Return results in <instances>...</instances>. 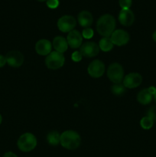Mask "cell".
I'll use <instances>...</instances> for the list:
<instances>
[{
	"label": "cell",
	"mask_w": 156,
	"mask_h": 157,
	"mask_svg": "<svg viewBox=\"0 0 156 157\" xmlns=\"http://www.w3.org/2000/svg\"><path fill=\"white\" fill-rule=\"evenodd\" d=\"M47 141L50 145L58 146L61 143V134L57 131H51L47 136Z\"/></svg>",
	"instance_id": "obj_19"
},
{
	"label": "cell",
	"mask_w": 156,
	"mask_h": 157,
	"mask_svg": "<svg viewBox=\"0 0 156 157\" xmlns=\"http://www.w3.org/2000/svg\"><path fill=\"white\" fill-rule=\"evenodd\" d=\"M152 38H153V40H154V41L156 42V31L154 32V33H153V35H152Z\"/></svg>",
	"instance_id": "obj_30"
},
{
	"label": "cell",
	"mask_w": 156,
	"mask_h": 157,
	"mask_svg": "<svg viewBox=\"0 0 156 157\" xmlns=\"http://www.w3.org/2000/svg\"><path fill=\"white\" fill-rule=\"evenodd\" d=\"M2 115L0 114V124H2Z\"/></svg>",
	"instance_id": "obj_31"
},
{
	"label": "cell",
	"mask_w": 156,
	"mask_h": 157,
	"mask_svg": "<svg viewBox=\"0 0 156 157\" xmlns=\"http://www.w3.org/2000/svg\"><path fill=\"white\" fill-rule=\"evenodd\" d=\"M59 0H47L46 1V4H47V7L50 9H56L59 6Z\"/></svg>",
	"instance_id": "obj_26"
},
{
	"label": "cell",
	"mask_w": 156,
	"mask_h": 157,
	"mask_svg": "<svg viewBox=\"0 0 156 157\" xmlns=\"http://www.w3.org/2000/svg\"><path fill=\"white\" fill-rule=\"evenodd\" d=\"M116 28V19L110 14H105L99 18L96 22V30L103 37L110 38Z\"/></svg>",
	"instance_id": "obj_1"
},
{
	"label": "cell",
	"mask_w": 156,
	"mask_h": 157,
	"mask_svg": "<svg viewBox=\"0 0 156 157\" xmlns=\"http://www.w3.org/2000/svg\"><path fill=\"white\" fill-rule=\"evenodd\" d=\"M52 46H53L56 52L63 54L67 50L68 43H67V39L64 38V37L56 36L54 38L53 42H52Z\"/></svg>",
	"instance_id": "obj_15"
},
{
	"label": "cell",
	"mask_w": 156,
	"mask_h": 157,
	"mask_svg": "<svg viewBox=\"0 0 156 157\" xmlns=\"http://www.w3.org/2000/svg\"><path fill=\"white\" fill-rule=\"evenodd\" d=\"M113 44L117 46H122L126 44L129 41V34L123 29L115 30L110 37Z\"/></svg>",
	"instance_id": "obj_7"
},
{
	"label": "cell",
	"mask_w": 156,
	"mask_h": 157,
	"mask_svg": "<svg viewBox=\"0 0 156 157\" xmlns=\"http://www.w3.org/2000/svg\"><path fill=\"white\" fill-rule=\"evenodd\" d=\"M52 44L49 40L41 39L35 44V51L39 55L47 56L51 52Z\"/></svg>",
	"instance_id": "obj_13"
},
{
	"label": "cell",
	"mask_w": 156,
	"mask_h": 157,
	"mask_svg": "<svg viewBox=\"0 0 156 157\" xmlns=\"http://www.w3.org/2000/svg\"><path fill=\"white\" fill-rule=\"evenodd\" d=\"M107 76L114 84H120L124 78L123 67L119 63H113L109 66Z\"/></svg>",
	"instance_id": "obj_5"
},
{
	"label": "cell",
	"mask_w": 156,
	"mask_h": 157,
	"mask_svg": "<svg viewBox=\"0 0 156 157\" xmlns=\"http://www.w3.org/2000/svg\"><path fill=\"white\" fill-rule=\"evenodd\" d=\"M126 90V87L123 85V84H114L111 87V91L113 94L116 96H121L124 94Z\"/></svg>",
	"instance_id": "obj_20"
},
{
	"label": "cell",
	"mask_w": 156,
	"mask_h": 157,
	"mask_svg": "<svg viewBox=\"0 0 156 157\" xmlns=\"http://www.w3.org/2000/svg\"><path fill=\"white\" fill-rule=\"evenodd\" d=\"M123 85L126 88L132 89L139 87L142 82V77L140 74L133 72V73H129L124 77L123 78Z\"/></svg>",
	"instance_id": "obj_11"
},
{
	"label": "cell",
	"mask_w": 156,
	"mask_h": 157,
	"mask_svg": "<svg viewBox=\"0 0 156 157\" xmlns=\"http://www.w3.org/2000/svg\"><path fill=\"white\" fill-rule=\"evenodd\" d=\"M99 48L101 51L104 52H108L111 51L113 48V43L112 42L110 38H106V37H103L102 39H100L99 42Z\"/></svg>",
	"instance_id": "obj_18"
},
{
	"label": "cell",
	"mask_w": 156,
	"mask_h": 157,
	"mask_svg": "<svg viewBox=\"0 0 156 157\" xmlns=\"http://www.w3.org/2000/svg\"><path fill=\"white\" fill-rule=\"evenodd\" d=\"M93 35H94L93 30L90 28H86L83 30L82 36L83 38H86V39H90V38H93Z\"/></svg>",
	"instance_id": "obj_22"
},
{
	"label": "cell",
	"mask_w": 156,
	"mask_h": 157,
	"mask_svg": "<svg viewBox=\"0 0 156 157\" xmlns=\"http://www.w3.org/2000/svg\"><path fill=\"white\" fill-rule=\"evenodd\" d=\"M17 146L21 151L30 152L36 147L37 139L32 133H23L18 138Z\"/></svg>",
	"instance_id": "obj_3"
},
{
	"label": "cell",
	"mask_w": 156,
	"mask_h": 157,
	"mask_svg": "<svg viewBox=\"0 0 156 157\" xmlns=\"http://www.w3.org/2000/svg\"><path fill=\"white\" fill-rule=\"evenodd\" d=\"M119 21L124 26L132 25L135 21L134 13L130 9H121L119 14Z\"/></svg>",
	"instance_id": "obj_14"
},
{
	"label": "cell",
	"mask_w": 156,
	"mask_h": 157,
	"mask_svg": "<svg viewBox=\"0 0 156 157\" xmlns=\"http://www.w3.org/2000/svg\"><path fill=\"white\" fill-rule=\"evenodd\" d=\"M148 90H149V92L151 94L153 95V96H154V94H155V92H156V88L154 87H148Z\"/></svg>",
	"instance_id": "obj_29"
},
{
	"label": "cell",
	"mask_w": 156,
	"mask_h": 157,
	"mask_svg": "<svg viewBox=\"0 0 156 157\" xmlns=\"http://www.w3.org/2000/svg\"><path fill=\"white\" fill-rule=\"evenodd\" d=\"M153 98H154V101H155V103H156V92H155V94H154V96H153Z\"/></svg>",
	"instance_id": "obj_32"
},
{
	"label": "cell",
	"mask_w": 156,
	"mask_h": 157,
	"mask_svg": "<svg viewBox=\"0 0 156 157\" xmlns=\"http://www.w3.org/2000/svg\"><path fill=\"white\" fill-rule=\"evenodd\" d=\"M80 52L82 54L83 57L93 58L99 54V48L94 41H87L80 46Z\"/></svg>",
	"instance_id": "obj_8"
},
{
	"label": "cell",
	"mask_w": 156,
	"mask_h": 157,
	"mask_svg": "<svg viewBox=\"0 0 156 157\" xmlns=\"http://www.w3.org/2000/svg\"><path fill=\"white\" fill-rule=\"evenodd\" d=\"M3 157H18V156H17L16 154L12 153V152H7V153H5Z\"/></svg>",
	"instance_id": "obj_28"
},
{
	"label": "cell",
	"mask_w": 156,
	"mask_h": 157,
	"mask_svg": "<svg viewBox=\"0 0 156 157\" xmlns=\"http://www.w3.org/2000/svg\"><path fill=\"white\" fill-rule=\"evenodd\" d=\"M71 58L74 62H79V61H80L82 60L83 55L80 51H76V52H73V54L71 55Z\"/></svg>",
	"instance_id": "obj_25"
},
{
	"label": "cell",
	"mask_w": 156,
	"mask_h": 157,
	"mask_svg": "<svg viewBox=\"0 0 156 157\" xmlns=\"http://www.w3.org/2000/svg\"><path fill=\"white\" fill-rule=\"evenodd\" d=\"M39 2H44V1H47V0H38Z\"/></svg>",
	"instance_id": "obj_33"
},
{
	"label": "cell",
	"mask_w": 156,
	"mask_h": 157,
	"mask_svg": "<svg viewBox=\"0 0 156 157\" xmlns=\"http://www.w3.org/2000/svg\"><path fill=\"white\" fill-rule=\"evenodd\" d=\"M67 41L68 45L71 48H77L83 44L82 34L77 30H72L67 36Z\"/></svg>",
	"instance_id": "obj_12"
},
{
	"label": "cell",
	"mask_w": 156,
	"mask_h": 157,
	"mask_svg": "<svg viewBox=\"0 0 156 157\" xmlns=\"http://www.w3.org/2000/svg\"><path fill=\"white\" fill-rule=\"evenodd\" d=\"M93 15L88 11H82L78 14V22L82 27L89 28L93 24Z\"/></svg>",
	"instance_id": "obj_16"
},
{
	"label": "cell",
	"mask_w": 156,
	"mask_h": 157,
	"mask_svg": "<svg viewBox=\"0 0 156 157\" xmlns=\"http://www.w3.org/2000/svg\"><path fill=\"white\" fill-rule=\"evenodd\" d=\"M119 3L122 9H129L132 1V0H119Z\"/></svg>",
	"instance_id": "obj_23"
},
{
	"label": "cell",
	"mask_w": 156,
	"mask_h": 157,
	"mask_svg": "<svg viewBox=\"0 0 156 157\" xmlns=\"http://www.w3.org/2000/svg\"><path fill=\"white\" fill-rule=\"evenodd\" d=\"M6 58L8 64L12 67H19L24 63V55L21 52L16 50L8 52Z\"/></svg>",
	"instance_id": "obj_10"
},
{
	"label": "cell",
	"mask_w": 156,
	"mask_h": 157,
	"mask_svg": "<svg viewBox=\"0 0 156 157\" xmlns=\"http://www.w3.org/2000/svg\"><path fill=\"white\" fill-rule=\"evenodd\" d=\"M140 125L144 130H150L154 125V121L148 117H144L141 119Z\"/></svg>",
	"instance_id": "obj_21"
},
{
	"label": "cell",
	"mask_w": 156,
	"mask_h": 157,
	"mask_svg": "<svg viewBox=\"0 0 156 157\" xmlns=\"http://www.w3.org/2000/svg\"><path fill=\"white\" fill-rule=\"evenodd\" d=\"M6 57L3 56V55H0V67H2L6 65Z\"/></svg>",
	"instance_id": "obj_27"
},
{
	"label": "cell",
	"mask_w": 156,
	"mask_h": 157,
	"mask_svg": "<svg viewBox=\"0 0 156 157\" xmlns=\"http://www.w3.org/2000/svg\"><path fill=\"white\" fill-rule=\"evenodd\" d=\"M87 71L92 78H99L105 72V64L100 60H94L89 64Z\"/></svg>",
	"instance_id": "obj_9"
},
{
	"label": "cell",
	"mask_w": 156,
	"mask_h": 157,
	"mask_svg": "<svg viewBox=\"0 0 156 157\" xmlns=\"http://www.w3.org/2000/svg\"><path fill=\"white\" fill-rule=\"evenodd\" d=\"M58 28L62 32H70L75 28L76 25V20L71 15H63L58 19Z\"/></svg>",
	"instance_id": "obj_6"
},
{
	"label": "cell",
	"mask_w": 156,
	"mask_h": 157,
	"mask_svg": "<svg viewBox=\"0 0 156 157\" xmlns=\"http://www.w3.org/2000/svg\"><path fill=\"white\" fill-rule=\"evenodd\" d=\"M153 95L149 92L148 88L140 90L137 94V101L142 105H147L152 101Z\"/></svg>",
	"instance_id": "obj_17"
},
{
	"label": "cell",
	"mask_w": 156,
	"mask_h": 157,
	"mask_svg": "<svg viewBox=\"0 0 156 157\" xmlns=\"http://www.w3.org/2000/svg\"><path fill=\"white\" fill-rule=\"evenodd\" d=\"M81 143L80 136L74 130H66L61 134V143L64 148L67 150H76Z\"/></svg>",
	"instance_id": "obj_2"
},
{
	"label": "cell",
	"mask_w": 156,
	"mask_h": 157,
	"mask_svg": "<svg viewBox=\"0 0 156 157\" xmlns=\"http://www.w3.org/2000/svg\"><path fill=\"white\" fill-rule=\"evenodd\" d=\"M65 62V57L64 54L58 52H51L47 55L45 59V64L47 68L56 70L63 67Z\"/></svg>",
	"instance_id": "obj_4"
},
{
	"label": "cell",
	"mask_w": 156,
	"mask_h": 157,
	"mask_svg": "<svg viewBox=\"0 0 156 157\" xmlns=\"http://www.w3.org/2000/svg\"><path fill=\"white\" fill-rule=\"evenodd\" d=\"M147 117L152 119L154 121H156V106L150 107L148 113H147Z\"/></svg>",
	"instance_id": "obj_24"
}]
</instances>
